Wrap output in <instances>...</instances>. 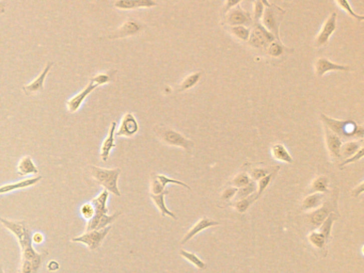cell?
<instances>
[{"label": "cell", "instance_id": "24", "mask_svg": "<svg viewBox=\"0 0 364 273\" xmlns=\"http://www.w3.org/2000/svg\"><path fill=\"white\" fill-rule=\"evenodd\" d=\"M42 179V176H38V177H33V178H27L19 181V183H14V184H8L5 186L0 187V194H5V193H9L12 191H15V190H20V189H25L28 188L30 186H33L38 184L39 181Z\"/></svg>", "mask_w": 364, "mask_h": 273}, {"label": "cell", "instance_id": "48", "mask_svg": "<svg viewBox=\"0 0 364 273\" xmlns=\"http://www.w3.org/2000/svg\"><path fill=\"white\" fill-rule=\"evenodd\" d=\"M363 191H364V181L363 180H361L360 181V183H359V185L358 186H355L353 189H352V196H359V195H361L362 193H363Z\"/></svg>", "mask_w": 364, "mask_h": 273}, {"label": "cell", "instance_id": "43", "mask_svg": "<svg viewBox=\"0 0 364 273\" xmlns=\"http://www.w3.org/2000/svg\"><path fill=\"white\" fill-rule=\"evenodd\" d=\"M363 155H364V148H363V146H362L357 153L353 154V155H352V156H350V157H348V158H346L345 160L341 161V162H340V164H338V167H340V168L342 169L343 167H345V165H347V164H350V163H353V162H357V161H359V160L362 158Z\"/></svg>", "mask_w": 364, "mask_h": 273}, {"label": "cell", "instance_id": "46", "mask_svg": "<svg viewBox=\"0 0 364 273\" xmlns=\"http://www.w3.org/2000/svg\"><path fill=\"white\" fill-rule=\"evenodd\" d=\"M236 191H237V188H235V187H228V188H226L221 192V198H222L223 201L230 202V201H232L234 198V196L236 194Z\"/></svg>", "mask_w": 364, "mask_h": 273}, {"label": "cell", "instance_id": "52", "mask_svg": "<svg viewBox=\"0 0 364 273\" xmlns=\"http://www.w3.org/2000/svg\"><path fill=\"white\" fill-rule=\"evenodd\" d=\"M260 2L265 6V7H269L270 6V3L268 2V0H260Z\"/></svg>", "mask_w": 364, "mask_h": 273}, {"label": "cell", "instance_id": "21", "mask_svg": "<svg viewBox=\"0 0 364 273\" xmlns=\"http://www.w3.org/2000/svg\"><path fill=\"white\" fill-rule=\"evenodd\" d=\"M122 212H115L112 216H108V214H104L103 217L97 218V219H91L88 221L87 225V231L89 230H98L107 227L108 225H111L112 223L117 220Z\"/></svg>", "mask_w": 364, "mask_h": 273}, {"label": "cell", "instance_id": "42", "mask_svg": "<svg viewBox=\"0 0 364 273\" xmlns=\"http://www.w3.org/2000/svg\"><path fill=\"white\" fill-rule=\"evenodd\" d=\"M252 3H253V15H252L253 23H260L265 10V6L260 2V0H252Z\"/></svg>", "mask_w": 364, "mask_h": 273}, {"label": "cell", "instance_id": "14", "mask_svg": "<svg viewBox=\"0 0 364 273\" xmlns=\"http://www.w3.org/2000/svg\"><path fill=\"white\" fill-rule=\"evenodd\" d=\"M53 65L54 63L48 61L45 68L43 69V71L41 72L40 75L33 80L31 81L30 84L28 85H25L23 87V91L24 93L26 94L27 96H31V95H36L38 93H42L44 91V84H45V79L47 77V75L49 74V72H51V70L53 69Z\"/></svg>", "mask_w": 364, "mask_h": 273}, {"label": "cell", "instance_id": "36", "mask_svg": "<svg viewBox=\"0 0 364 273\" xmlns=\"http://www.w3.org/2000/svg\"><path fill=\"white\" fill-rule=\"evenodd\" d=\"M308 239H309L310 243L314 247H316L317 250H320V251L324 250L326 247V245H327V243H328L326 241L325 237L322 236V234H320L319 231H311V233L308 236Z\"/></svg>", "mask_w": 364, "mask_h": 273}, {"label": "cell", "instance_id": "27", "mask_svg": "<svg viewBox=\"0 0 364 273\" xmlns=\"http://www.w3.org/2000/svg\"><path fill=\"white\" fill-rule=\"evenodd\" d=\"M324 198H325L324 193H318V192L310 193L302 202L301 208L304 211L316 209L319 207V206H321L322 202H324Z\"/></svg>", "mask_w": 364, "mask_h": 273}, {"label": "cell", "instance_id": "50", "mask_svg": "<svg viewBox=\"0 0 364 273\" xmlns=\"http://www.w3.org/2000/svg\"><path fill=\"white\" fill-rule=\"evenodd\" d=\"M47 269H48V271H56L59 269V263H58L56 260L49 261L47 264Z\"/></svg>", "mask_w": 364, "mask_h": 273}, {"label": "cell", "instance_id": "47", "mask_svg": "<svg viewBox=\"0 0 364 273\" xmlns=\"http://www.w3.org/2000/svg\"><path fill=\"white\" fill-rule=\"evenodd\" d=\"M242 2H244V0H226L225 4H223V7H222V13L226 14L229 10L232 9V8L241 5Z\"/></svg>", "mask_w": 364, "mask_h": 273}, {"label": "cell", "instance_id": "17", "mask_svg": "<svg viewBox=\"0 0 364 273\" xmlns=\"http://www.w3.org/2000/svg\"><path fill=\"white\" fill-rule=\"evenodd\" d=\"M265 55L272 60H279V59H284V58L288 54H293L294 49L286 47L281 40H274L270 42L267 47L265 48L264 51Z\"/></svg>", "mask_w": 364, "mask_h": 273}, {"label": "cell", "instance_id": "6", "mask_svg": "<svg viewBox=\"0 0 364 273\" xmlns=\"http://www.w3.org/2000/svg\"><path fill=\"white\" fill-rule=\"evenodd\" d=\"M0 222L3 225L9 229L11 233L16 237L22 249L32 244L31 231L25 221H10L4 218H0Z\"/></svg>", "mask_w": 364, "mask_h": 273}, {"label": "cell", "instance_id": "23", "mask_svg": "<svg viewBox=\"0 0 364 273\" xmlns=\"http://www.w3.org/2000/svg\"><path fill=\"white\" fill-rule=\"evenodd\" d=\"M167 194H169V190H164L163 192H161L159 194H152V193H150L153 203L155 204L157 209L159 210L161 216L162 217H167L168 216V217H170L172 219L176 220V216H175V214L173 213L171 210H169L167 206H165L164 200H165V195H167Z\"/></svg>", "mask_w": 364, "mask_h": 273}, {"label": "cell", "instance_id": "18", "mask_svg": "<svg viewBox=\"0 0 364 273\" xmlns=\"http://www.w3.org/2000/svg\"><path fill=\"white\" fill-rule=\"evenodd\" d=\"M157 4L155 0H115L113 7L115 9L122 11L136 10L140 8H153Z\"/></svg>", "mask_w": 364, "mask_h": 273}, {"label": "cell", "instance_id": "49", "mask_svg": "<svg viewBox=\"0 0 364 273\" xmlns=\"http://www.w3.org/2000/svg\"><path fill=\"white\" fill-rule=\"evenodd\" d=\"M31 240H32V242L40 244L44 241V236L41 233H36L35 235L31 236Z\"/></svg>", "mask_w": 364, "mask_h": 273}, {"label": "cell", "instance_id": "4", "mask_svg": "<svg viewBox=\"0 0 364 273\" xmlns=\"http://www.w3.org/2000/svg\"><path fill=\"white\" fill-rule=\"evenodd\" d=\"M285 13V10L275 4H270L269 7H265L261 20L262 25L270 33H272L277 40H280V25L283 21Z\"/></svg>", "mask_w": 364, "mask_h": 273}, {"label": "cell", "instance_id": "37", "mask_svg": "<svg viewBox=\"0 0 364 273\" xmlns=\"http://www.w3.org/2000/svg\"><path fill=\"white\" fill-rule=\"evenodd\" d=\"M277 172H278V171L271 172L270 174H268V175H266V176H264L263 178H261V179H259V180H258V185H256V193H255L256 198H260V197H261V195L264 193L265 190L267 189L268 185L271 183L272 178H274V177L276 176Z\"/></svg>", "mask_w": 364, "mask_h": 273}, {"label": "cell", "instance_id": "31", "mask_svg": "<svg viewBox=\"0 0 364 273\" xmlns=\"http://www.w3.org/2000/svg\"><path fill=\"white\" fill-rule=\"evenodd\" d=\"M227 30L236 40L241 41V42H247L250 36L251 28L246 26H228Z\"/></svg>", "mask_w": 364, "mask_h": 273}, {"label": "cell", "instance_id": "45", "mask_svg": "<svg viewBox=\"0 0 364 273\" xmlns=\"http://www.w3.org/2000/svg\"><path fill=\"white\" fill-rule=\"evenodd\" d=\"M164 188L159 183V180L157 179L156 174H152L151 176V193L152 194H159L164 191Z\"/></svg>", "mask_w": 364, "mask_h": 273}, {"label": "cell", "instance_id": "40", "mask_svg": "<svg viewBox=\"0 0 364 273\" xmlns=\"http://www.w3.org/2000/svg\"><path fill=\"white\" fill-rule=\"evenodd\" d=\"M251 183V178L249 176V174L246 172H242L237 174L236 176H234V178L231 180V184L235 188H242L247 186L248 184Z\"/></svg>", "mask_w": 364, "mask_h": 273}, {"label": "cell", "instance_id": "25", "mask_svg": "<svg viewBox=\"0 0 364 273\" xmlns=\"http://www.w3.org/2000/svg\"><path fill=\"white\" fill-rule=\"evenodd\" d=\"M270 152L272 157H274L277 161H281L284 163H294L293 157L287 151L285 145L282 143H276L272 145L270 148Z\"/></svg>", "mask_w": 364, "mask_h": 273}, {"label": "cell", "instance_id": "19", "mask_svg": "<svg viewBox=\"0 0 364 273\" xmlns=\"http://www.w3.org/2000/svg\"><path fill=\"white\" fill-rule=\"evenodd\" d=\"M217 225H219V222L215 221V220L209 219L206 217L200 219L192 228L187 231V234L183 237V239H181V244H185L186 242H188L190 239H193L199 233H201L202 230L209 228V227H212V226H217Z\"/></svg>", "mask_w": 364, "mask_h": 273}, {"label": "cell", "instance_id": "34", "mask_svg": "<svg viewBox=\"0 0 364 273\" xmlns=\"http://www.w3.org/2000/svg\"><path fill=\"white\" fill-rule=\"evenodd\" d=\"M334 3L338 8H340V9H342L345 13L348 14L350 18H352L353 20H357L359 22L364 21V16L360 15V14H357L354 12V10L352 9V7L350 6L348 0H334Z\"/></svg>", "mask_w": 364, "mask_h": 273}, {"label": "cell", "instance_id": "15", "mask_svg": "<svg viewBox=\"0 0 364 273\" xmlns=\"http://www.w3.org/2000/svg\"><path fill=\"white\" fill-rule=\"evenodd\" d=\"M139 130L138 122L135 118V115L131 112H127L123 115L121 125L119 129L115 131V137H132L135 136Z\"/></svg>", "mask_w": 364, "mask_h": 273}, {"label": "cell", "instance_id": "29", "mask_svg": "<svg viewBox=\"0 0 364 273\" xmlns=\"http://www.w3.org/2000/svg\"><path fill=\"white\" fill-rule=\"evenodd\" d=\"M362 146H363L362 140H352V141H347L345 143H342L341 150H340L341 159L348 158V157L357 153Z\"/></svg>", "mask_w": 364, "mask_h": 273}, {"label": "cell", "instance_id": "3", "mask_svg": "<svg viewBox=\"0 0 364 273\" xmlns=\"http://www.w3.org/2000/svg\"><path fill=\"white\" fill-rule=\"evenodd\" d=\"M154 131L156 136L158 137V139L163 144L183 148V150H185L187 153H192L193 148L195 146V142L193 140H190L181 135L180 132L163 125L155 126Z\"/></svg>", "mask_w": 364, "mask_h": 273}, {"label": "cell", "instance_id": "5", "mask_svg": "<svg viewBox=\"0 0 364 273\" xmlns=\"http://www.w3.org/2000/svg\"><path fill=\"white\" fill-rule=\"evenodd\" d=\"M274 40H276L275 36L265 28L261 23H253L250 36L247 42L252 48L264 52L265 48Z\"/></svg>", "mask_w": 364, "mask_h": 273}, {"label": "cell", "instance_id": "39", "mask_svg": "<svg viewBox=\"0 0 364 273\" xmlns=\"http://www.w3.org/2000/svg\"><path fill=\"white\" fill-rule=\"evenodd\" d=\"M255 192H256V185L254 184V181H251V183H249L245 187L237 188V191H236V194H235L233 200L234 201L242 200V198L250 196Z\"/></svg>", "mask_w": 364, "mask_h": 273}, {"label": "cell", "instance_id": "26", "mask_svg": "<svg viewBox=\"0 0 364 273\" xmlns=\"http://www.w3.org/2000/svg\"><path fill=\"white\" fill-rule=\"evenodd\" d=\"M18 173L21 176H26L30 174H38L39 169L33 162L30 156H24L20 160L18 165Z\"/></svg>", "mask_w": 364, "mask_h": 273}, {"label": "cell", "instance_id": "38", "mask_svg": "<svg viewBox=\"0 0 364 273\" xmlns=\"http://www.w3.org/2000/svg\"><path fill=\"white\" fill-rule=\"evenodd\" d=\"M280 167H271V168H252L249 171V176L251 179L253 180H259L261 178H263L264 176H266L268 174H270L271 172L274 171H279Z\"/></svg>", "mask_w": 364, "mask_h": 273}, {"label": "cell", "instance_id": "9", "mask_svg": "<svg viewBox=\"0 0 364 273\" xmlns=\"http://www.w3.org/2000/svg\"><path fill=\"white\" fill-rule=\"evenodd\" d=\"M223 24L227 26H252L253 20L249 12L245 11L241 5L232 8L225 14V21Z\"/></svg>", "mask_w": 364, "mask_h": 273}, {"label": "cell", "instance_id": "44", "mask_svg": "<svg viewBox=\"0 0 364 273\" xmlns=\"http://www.w3.org/2000/svg\"><path fill=\"white\" fill-rule=\"evenodd\" d=\"M80 213H81V216L84 217L85 220H87V221L91 220V219L93 218V216H94V207H93V205L91 204V203L84 204V205L81 206V208H80Z\"/></svg>", "mask_w": 364, "mask_h": 273}, {"label": "cell", "instance_id": "10", "mask_svg": "<svg viewBox=\"0 0 364 273\" xmlns=\"http://www.w3.org/2000/svg\"><path fill=\"white\" fill-rule=\"evenodd\" d=\"M331 212H336V200H328L319 206L318 208L314 209L311 213L308 214V220L313 228H318L322 222L326 220Z\"/></svg>", "mask_w": 364, "mask_h": 273}, {"label": "cell", "instance_id": "35", "mask_svg": "<svg viewBox=\"0 0 364 273\" xmlns=\"http://www.w3.org/2000/svg\"><path fill=\"white\" fill-rule=\"evenodd\" d=\"M179 255L181 256V257L185 258L186 260H188L190 263L194 264V266L198 269L200 270H204L206 269V263L200 259L197 256V254L193 253V252H188V251H185V250H180L179 251Z\"/></svg>", "mask_w": 364, "mask_h": 273}, {"label": "cell", "instance_id": "32", "mask_svg": "<svg viewBox=\"0 0 364 273\" xmlns=\"http://www.w3.org/2000/svg\"><path fill=\"white\" fill-rule=\"evenodd\" d=\"M328 185H329V180L326 176H324V175L317 176L311 184V186L309 188V192L310 193H315V192L326 193L329 191Z\"/></svg>", "mask_w": 364, "mask_h": 273}, {"label": "cell", "instance_id": "2", "mask_svg": "<svg viewBox=\"0 0 364 273\" xmlns=\"http://www.w3.org/2000/svg\"><path fill=\"white\" fill-rule=\"evenodd\" d=\"M90 175L92 176L98 185L105 188L108 192L121 196V192L118 188V180L121 174V169H103L96 165H88L87 167Z\"/></svg>", "mask_w": 364, "mask_h": 273}, {"label": "cell", "instance_id": "41", "mask_svg": "<svg viewBox=\"0 0 364 273\" xmlns=\"http://www.w3.org/2000/svg\"><path fill=\"white\" fill-rule=\"evenodd\" d=\"M156 177H157V179L159 180V183L161 184V186H162L163 188H165V186L169 185V184H173V185H178V186H181V187H184V188H186V189H188V190H192V188H190L187 184L183 183V181H179V180H176V179L170 178V177L165 176V175H162V174H156Z\"/></svg>", "mask_w": 364, "mask_h": 273}, {"label": "cell", "instance_id": "51", "mask_svg": "<svg viewBox=\"0 0 364 273\" xmlns=\"http://www.w3.org/2000/svg\"><path fill=\"white\" fill-rule=\"evenodd\" d=\"M5 11H6V3L0 2V14L5 13Z\"/></svg>", "mask_w": 364, "mask_h": 273}, {"label": "cell", "instance_id": "22", "mask_svg": "<svg viewBox=\"0 0 364 273\" xmlns=\"http://www.w3.org/2000/svg\"><path fill=\"white\" fill-rule=\"evenodd\" d=\"M47 253H45V254L38 253L32 247V244L29 245V246L24 247V249H22V258L29 260L31 262V264H32L33 269H35L37 272L40 269L41 263H42V260H43V257H44V256Z\"/></svg>", "mask_w": 364, "mask_h": 273}, {"label": "cell", "instance_id": "1", "mask_svg": "<svg viewBox=\"0 0 364 273\" xmlns=\"http://www.w3.org/2000/svg\"><path fill=\"white\" fill-rule=\"evenodd\" d=\"M320 120L322 125H325L328 129L335 134L336 136L342 138H358L360 140L363 139L364 136V128L361 125H358L355 122L352 121H343V120H336L328 115L321 113Z\"/></svg>", "mask_w": 364, "mask_h": 273}, {"label": "cell", "instance_id": "11", "mask_svg": "<svg viewBox=\"0 0 364 273\" xmlns=\"http://www.w3.org/2000/svg\"><path fill=\"white\" fill-rule=\"evenodd\" d=\"M98 87H101L98 82L93 77L91 78L88 86H86L78 94L74 95L72 98L69 99L68 102H66V108H68V111L71 113H75L76 111H78L80 109V107L82 106V104H84L85 99Z\"/></svg>", "mask_w": 364, "mask_h": 273}, {"label": "cell", "instance_id": "8", "mask_svg": "<svg viewBox=\"0 0 364 273\" xmlns=\"http://www.w3.org/2000/svg\"><path fill=\"white\" fill-rule=\"evenodd\" d=\"M336 28H337V15L335 12H333L328 16L327 20L324 22V24H322L319 32L317 33L315 39H314L313 45L317 48L326 46L329 43V40L331 37H332Z\"/></svg>", "mask_w": 364, "mask_h": 273}, {"label": "cell", "instance_id": "28", "mask_svg": "<svg viewBox=\"0 0 364 273\" xmlns=\"http://www.w3.org/2000/svg\"><path fill=\"white\" fill-rule=\"evenodd\" d=\"M340 214L336 212H331L329 216L326 218V220L321 223L318 227V231L320 234H322V236L325 237L326 241L329 242L330 238H331V231H332V227L336 219H338Z\"/></svg>", "mask_w": 364, "mask_h": 273}, {"label": "cell", "instance_id": "53", "mask_svg": "<svg viewBox=\"0 0 364 273\" xmlns=\"http://www.w3.org/2000/svg\"><path fill=\"white\" fill-rule=\"evenodd\" d=\"M0 273H5V272H4V269L2 268V266H0Z\"/></svg>", "mask_w": 364, "mask_h": 273}, {"label": "cell", "instance_id": "12", "mask_svg": "<svg viewBox=\"0 0 364 273\" xmlns=\"http://www.w3.org/2000/svg\"><path fill=\"white\" fill-rule=\"evenodd\" d=\"M145 25L138 21H126L122 26H120L117 30L113 31L110 36H108L109 40H119L125 39L129 37H134L139 35L143 29H145Z\"/></svg>", "mask_w": 364, "mask_h": 273}, {"label": "cell", "instance_id": "16", "mask_svg": "<svg viewBox=\"0 0 364 273\" xmlns=\"http://www.w3.org/2000/svg\"><path fill=\"white\" fill-rule=\"evenodd\" d=\"M324 126V134H325V143H326V147L327 151L330 155L331 158L333 160H341V155H340V150H341V145H342V139L336 136L335 134H333L332 131L330 129H328L325 125Z\"/></svg>", "mask_w": 364, "mask_h": 273}, {"label": "cell", "instance_id": "13", "mask_svg": "<svg viewBox=\"0 0 364 273\" xmlns=\"http://www.w3.org/2000/svg\"><path fill=\"white\" fill-rule=\"evenodd\" d=\"M352 69L348 65L337 64L330 61L327 58L319 57L314 62V72H315L316 77L320 78L329 72H350Z\"/></svg>", "mask_w": 364, "mask_h": 273}, {"label": "cell", "instance_id": "7", "mask_svg": "<svg viewBox=\"0 0 364 273\" xmlns=\"http://www.w3.org/2000/svg\"><path fill=\"white\" fill-rule=\"evenodd\" d=\"M111 228H112V226L108 225V226L103 228V229L89 230V231H86L85 234H82V235H80L78 237L72 238L71 240H72V242L85 243L89 247V250L96 251V250H98V247L101 246V244L104 241V239L106 238V236L109 234V231L111 230Z\"/></svg>", "mask_w": 364, "mask_h": 273}, {"label": "cell", "instance_id": "30", "mask_svg": "<svg viewBox=\"0 0 364 273\" xmlns=\"http://www.w3.org/2000/svg\"><path fill=\"white\" fill-rule=\"evenodd\" d=\"M202 75H203V72H201V71L190 74V75L185 77L184 80L180 82L179 86H178L177 92H185V91L190 90L192 88H194L195 86H197L198 82L200 81Z\"/></svg>", "mask_w": 364, "mask_h": 273}, {"label": "cell", "instance_id": "33", "mask_svg": "<svg viewBox=\"0 0 364 273\" xmlns=\"http://www.w3.org/2000/svg\"><path fill=\"white\" fill-rule=\"evenodd\" d=\"M258 198H256V196L254 195L253 197V194L248 196V197H245V198H242V200H237V201H234L233 203H230L229 206H232V207H234L236 209L237 212L239 213H245L248 208L250 207V205L255 202Z\"/></svg>", "mask_w": 364, "mask_h": 273}, {"label": "cell", "instance_id": "20", "mask_svg": "<svg viewBox=\"0 0 364 273\" xmlns=\"http://www.w3.org/2000/svg\"><path fill=\"white\" fill-rule=\"evenodd\" d=\"M115 129H117V122H112L110 124L108 135H107L106 139L104 140V142L102 144V147H101V159L103 161L108 160L111 151L115 147V141H114Z\"/></svg>", "mask_w": 364, "mask_h": 273}]
</instances>
